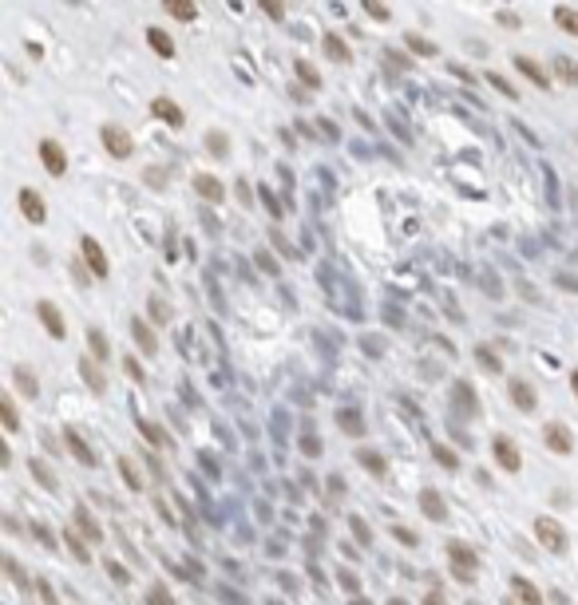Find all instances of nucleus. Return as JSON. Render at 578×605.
<instances>
[{"mask_svg":"<svg viewBox=\"0 0 578 605\" xmlns=\"http://www.w3.org/2000/svg\"><path fill=\"white\" fill-rule=\"evenodd\" d=\"M448 562H452L455 581H464V585H468V581L476 578V569H480V554H476L468 542H448Z\"/></svg>","mask_w":578,"mask_h":605,"instance_id":"obj_1","label":"nucleus"},{"mask_svg":"<svg viewBox=\"0 0 578 605\" xmlns=\"http://www.w3.org/2000/svg\"><path fill=\"white\" fill-rule=\"evenodd\" d=\"M535 538H539L551 554H566V530H563V522L558 519H535Z\"/></svg>","mask_w":578,"mask_h":605,"instance_id":"obj_2","label":"nucleus"},{"mask_svg":"<svg viewBox=\"0 0 578 605\" xmlns=\"http://www.w3.org/2000/svg\"><path fill=\"white\" fill-rule=\"evenodd\" d=\"M99 135H103V146H107L111 158H127V155H131V146H135V143H131V135H127L119 123H107Z\"/></svg>","mask_w":578,"mask_h":605,"instance_id":"obj_3","label":"nucleus"},{"mask_svg":"<svg viewBox=\"0 0 578 605\" xmlns=\"http://www.w3.org/2000/svg\"><path fill=\"white\" fill-rule=\"evenodd\" d=\"M492 455H495V463H499L503 471H511V475L523 467V459H519V447H515V443H511L507 436H495V439H492Z\"/></svg>","mask_w":578,"mask_h":605,"instance_id":"obj_4","label":"nucleus"},{"mask_svg":"<svg viewBox=\"0 0 578 605\" xmlns=\"http://www.w3.org/2000/svg\"><path fill=\"white\" fill-rule=\"evenodd\" d=\"M79 254H84L87 269H91L96 277H107V273H111V266H107V254H103V245H99L96 238H84V242H79Z\"/></svg>","mask_w":578,"mask_h":605,"instance_id":"obj_5","label":"nucleus"},{"mask_svg":"<svg viewBox=\"0 0 578 605\" xmlns=\"http://www.w3.org/2000/svg\"><path fill=\"white\" fill-rule=\"evenodd\" d=\"M40 162H44V170L56 174V178L68 170V155H63V146L56 143V139H44V143H40Z\"/></svg>","mask_w":578,"mask_h":605,"instance_id":"obj_6","label":"nucleus"},{"mask_svg":"<svg viewBox=\"0 0 578 605\" xmlns=\"http://www.w3.org/2000/svg\"><path fill=\"white\" fill-rule=\"evenodd\" d=\"M36 316H40V325L48 328L52 340H63V337H68V325H63L60 309H56L52 301H40V305H36Z\"/></svg>","mask_w":578,"mask_h":605,"instance_id":"obj_7","label":"nucleus"},{"mask_svg":"<svg viewBox=\"0 0 578 605\" xmlns=\"http://www.w3.org/2000/svg\"><path fill=\"white\" fill-rule=\"evenodd\" d=\"M420 510H424V519H432V522L448 519V507H443V498L436 487H424V491H420Z\"/></svg>","mask_w":578,"mask_h":605,"instance_id":"obj_8","label":"nucleus"},{"mask_svg":"<svg viewBox=\"0 0 578 605\" xmlns=\"http://www.w3.org/2000/svg\"><path fill=\"white\" fill-rule=\"evenodd\" d=\"M63 443L72 447V455H75L79 463H84V467H96V463H99V455H96L91 447H87L84 439H79V431H75V427H63Z\"/></svg>","mask_w":578,"mask_h":605,"instance_id":"obj_9","label":"nucleus"},{"mask_svg":"<svg viewBox=\"0 0 578 605\" xmlns=\"http://www.w3.org/2000/svg\"><path fill=\"white\" fill-rule=\"evenodd\" d=\"M542 439H547V447H551L554 455H570V447H575V439H570V431H566L563 424H547Z\"/></svg>","mask_w":578,"mask_h":605,"instance_id":"obj_10","label":"nucleus"},{"mask_svg":"<svg viewBox=\"0 0 578 605\" xmlns=\"http://www.w3.org/2000/svg\"><path fill=\"white\" fill-rule=\"evenodd\" d=\"M20 210H24L28 222H36V226L44 222V198H40L36 190H28V186L20 190Z\"/></svg>","mask_w":578,"mask_h":605,"instance_id":"obj_11","label":"nucleus"},{"mask_svg":"<svg viewBox=\"0 0 578 605\" xmlns=\"http://www.w3.org/2000/svg\"><path fill=\"white\" fill-rule=\"evenodd\" d=\"M151 111H155L159 119H167L171 127H183V119H186L183 111H178V103H174V99H167V95L155 99V103H151Z\"/></svg>","mask_w":578,"mask_h":605,"instance_id":"obj_12","label":"nucleus"},{"mask_svg":"<svg viewBox=\"0 0 578 605\" xmlns=\"http://www.w3.org/2000/svg\"><path fill=\"white\" fill-rule=\"evenodd\" d=\"M79 376H84V384L91 388V392H107V376H103V368H99V360H79Z\"/></svg>","mask_w":578,"mask_h":605,"instance_id":"obj_13","label":"nucleus"},{"mask_svg":"<svg viewBox=\"0 0 578 605\" xmlns=\"http://www.w3.org/2000/svg\"><path fill=\"white\" fill-rule=\"evenodd\" d=\"M511 399H515V408H519V412H535V404H539L527 380H511Z\"/></svg>","mask_w":578,"mask_h":605,"instance_id":"obj_14","label":"nucleus"},{"mask_svg":"<svg viewBox=\"0 0 578 605\" xmlns=\"http://www.w3.org/2000/svg\"><path fill=\"white\" fill-rule=\"evenodd\" d=\"M131 332H135L139 349L147 352V356H155V352H159V340H155V332H151L147 321H139V316H135V321H131Z\"/></svg>","mask_w":578,"mask_h":605,"instance_id":"obj_15","label":"nucleus"},{"mask_svg":"<svg viewBox=\"0 0 578 605\" xmlns=\"http://www.w3.org/2000/svg\"><path fill=\"white\" fill-rule=\"evenodd\" d=\"M515 68H519V72H523V75H527L531 84H539V87H551V75L542 72V68H539V63H535V60H531V56H519V60H515Z\"/></svg>","mask_w":578,"mask_h":605,"instance_id":"obj_16","label":"nucleus"},{"mask_svg":"<svg viewBox=\"0 0 578 605\" xmlns=\"http://www.w3.org/2000/svg\"><path fill=\"white\" fill-rule=\"evenodd\" d=\"M75 526H79V534H84L87 542H99L103 538V530H99V522L87 514V507H75Z\"/></svg>","mask_w":578,"mask_h":605,"instance_id":"obj_17","label":"nucleus"},{"mask_svg":"<svg viewBox=\"0 0 578 605\" xmlns=\"http://www.w3.org/2000/svg\"><path fill=\"white\" fill-rule=\"evenodd\" d=\"M195 190L202 194L206 202H222V198H226L222 182H218V178H210V174H198V178H195Z\"/></svg>","mask_w":578,"mask_h":605,"instance_id":"obj_18","label":"nucleus"},{"mask_svg":"<svg viewBox=\"0 0 578 605\" xmlns=\"http://www.w3.org/2000/svg\"><path fill=\"white\" fill-rule=\"evenodd\" d=\"M511 590H515V597H519L523 605H542V593L535 590L527 578H511Z\"/></svg>","mask_w":578,"mask_h":605,"instance_id":"obj_19","label":"nucleus"},{"mask_svg":"<svg viewBox=\"0 0 578 605\" xmlns=\"http://www.w3.org/2000/svg\"><path fill=\"white\" fill-rule=\"evenodd\" d=\"M162 8H167V13L174 16V20H186V24H190V20L198 16L195 0H162Z\"/></svg>","mask_w":578,"mask_h":605,"instance_id":"obj_20","label":"nucleus"},{"mask_svg":"<svg viewBox=\"0 0 578 605\" xmlns=\"http://www.w3.org/2000/svg\"><path fill=\"white\" fill-rule=\"evenodd\" d=\"M554 24L563 28V32H570V36H578V13H575V8L558 4V8H554Z\"/></svg>","mask_w":578,"mask_h":605,"instance_id":"obj_21","label":"nucleus"},{"mask_svg":"<svg viewBox=\"0 0 578 605\" xmlns=\"http://www.w3.org/2000/svg\"><path fill=\"white\" fill-rule=\"evenodd\" d=\"M147 44L159 52V56H174V40L167 36V32H159V28H147Z\"/></svg>","mask_w":578,"mask_h":605,"instance_id":"obj_22","label":"nucleus"},{"mask_svg":"<svg viewBox=\"0 0 578 605\" xmlns=\"http://www.w3.org/2000/svg\"><path fill=\"white\" fill-rule=\"evenodd\" d=\"M554 75H558L563 84L578 87V63H570L566 56H554Z\"/></svg>","mask_w":578,"mask_h":605,"instance_id":"obj_23","label":"nucleus"},{"mask_svg":"<svg viewBox=\"0 0 578 605\" xmlns=\"http://www.w3.org/2000/svg\"><path fill=\"white\" fill-rule=\"evenodd\" d=\"M357 463H360V467H365L369 475H377V479L384 475V459L377 455V451H369V447H365V451H357Z\"/></svg>","mask_w":578,"mask_h":605,"instance_id":"obj_24","label":"nucleus"},{"mask_svg":"<svg viewBox=\"0 0 578 605\" xmlns=\"http://www.w3.org/2000/svg\"><path fill=\"white\" fill-rule=\"evenodd\" d=\"M13 380H16V388H20V392H24L28 399H32V396H36V392H40V384H36V376L28 372V368H16V372H13Z\"/></svg>","mask_w":578,"mask_h":605,"instance_id":"obj_25","label":"nucleus"},{"mask_svg":"<svg viewBox=\"0 0 578 605\" xmlns=\"http://www.w3.org/2000/svg\"><path fill=\"white\" fill-rule=\"evenodd\" d=\"M325 56H329V60H337V63H344V60H349V48H344V40H341V36H325Z\"/></svg>","mask_w":578,"mask_h":605,"instance_id":"obj_26","label":"nucleus"},{"mask_svg":"<svg viewBox=\"0 0 578 605\" xmlns=\"http://www.w3.org/2000/svg\"><path fill=\"white\" fill-rule=\"evenodd\" d=\"M87 349H91V352H96V360H107V337H103V332H99V328H91V332H87Z\"/></svg>","mask_w":578,"mask_h":605,"instance_id":"obj_27","label":"nucleus"},{"mask_svg":"<svg viewBox=\"0 0 578 605\" xmlns=\"http://www.w3.org/2000/svg\"><path fill=\"white\" fill-rule=\"evenodd\" d=\"M139 431L147 436V443H151V447H167V436H162V427H155L151 420H139Z\"/></svg>","mask_w":578,"mask_h":605,"instance_id":"obj_28","label":"nucleus"},{"mask_svg":"<svg viewBox=\"0 0 578 605\" xmlns=\"http://www.w3.org/2000/svg\"><path fill=\"white\" fill-rule=\"evenodd\" d=\"M63 546H68V550H72V554L79 558V562H91V550H87L84 538H75L72 530H63Z\"/></svg>","mask_w":578,"mask_h":605,"instance_id":"obj_29","label":"nucleus"},{"mask_svg":"<svg viewBox=\"0 0 578 605\" xmlns=\"http://www.w3.org/2000/svg\"><path fill=\"white\" fill-rule=\"evenodd\" d=\"M0 412H4V427H8V431H20V415H16L13 396H4V399H0Z\"/></svg>","mask_w":578,"mask_h":605,"instance_id":"obj_30","label":"nucleus"},{"mask_svg":"<svg viewBox=\"0 0 578 605\" xmlns=\"http://www.w3.org/2000/svg\"><path fill=\"white\" fill-rule=\"evenodd\" d=\"M404 44H408V52H416V56H436V44L424 40V36H412V32H408Z\"/></svg>","mask_w":578,"mask_h":605,"instance_id":"obj_31","label":"nucleus"},{"mask_svg":"<svg viewBox=\"0 0 578 605\" xmlns=\"http://www.w3.org/2000/svg\"><path fill=\"white\" fill-rule=\"evenodd\" d=\"M337 420H341V431H344V436H360V431H365V424H360L357 412H341Z\"/></svg>","mask_w":578,"mask_h":605,"instance_id":"obj_32","label":"nucleus"},{"mask_svg":"<svg viewBox=\"0 0 578 605\" xmlns=\"http://www.w3.org/2000/svg\"><path fill=\"white\" fill-rule=\"evenodd\" d=\"M32 475H36V479L48 487V491H56V475H52V467H48L44 459H32Z\"/></svg>","mask_w":578,"mask_h":605,"instance_id":"obj_33","label":"nucleus"},{"mask_svg":"<svg viewBox=\"0 0 578 605\" xmlns=\"http://www.w3.org/2000/svg\"><path fill=\"white\" fill-rule=\"evenodd\" d=\"M119 475L127 479V487H131V491H139V487H143V479H139V471L131 467V459H127V455L119 459Z\"/></svg>","mask_w":578,"mask_h":605,"instance_id":"obj_34","label":"nucleus"},{"mask_svg":"<svg viewBox=\"0 0 578 605\" xmlns=\"http://www.w3.org/2000/svg\"><path fill=\"white\" fill-rule=\"evenodd\" d=\"M455 404H459L464 412H476V396H471L468 384H455Z\"/></svg>","mask_w":578,"mask_h":605,"instance_id":"obj_35","label":"nucleus"},{"mask_svg":"<svg viewBox=\"0 0 578 605\" xmlns=\"http://www.w3.org/2000/svg\"><path fill=\"white\" fill-rule=\"evenodd\" d=\"M360 4H365V13H369L372 20H381V24L388 20V4H384V0H360Z\"/></svg>","mask_w":578,"mask_h":605,"instance_id":"obj_36","label":"nucleus"},{"mask_svg":"<svg viewBox=\"0 0 578 605\" xmlns=\"http://www.w3.org/2000/svg\"><path fill=\"white\" fill-rule=\"evenodd\" d=\"M147 605H174V597H171V590H167V585H151Z\"/></svg>","mask_w":578,"mask_h":605,"instance_id":"obj_37","label":"nucleus"},{"mask_svg":"<svg viewBox=\"0 0 578 605\" xmlns=\"http://www.w3.org/2000/svg\"><path fill=\"white\" fill-rule=\"evenodd\" d=\"M147 309H151V316H155L159 325H167V321H171V305H167V301H159V297H151V305H147Z\"/></svg>","mask_w":578,"mask_h":605,"instance_id":"obj_38","label":"nucleus"},{"mask_svg":"<svg viewBox=\"0 0 578 605\" xmlns=\"http://www.w3.org/2000/svg\"><path fill=\"white\" fill-rule=\"evenodd\" d=\"M297 75H301V84H305V87H321L317 72H313V63H305V60H297Z\"/></svg>","mask_w":578,"mask_h":605,"instance_id":"obj_39","label":"nucleus"},{"mask_svg":"<svg viewBox=\"0 0 578 605\" xmlns=\"http://www.w3.org/2000/svg\"><path fill=\"white\" fill-rule=\"evenodd\" d=\"M432 455H436V463H440V467H448V471H455V467H459V459H455V451H448V447H436Z\"/></svg>","mask_w":578,"mask_h":605,"instance_id":"obj_40","label":"nucleus"},{"mask_svg":"<svg viewBox=\"0 0 578 605\" xmlns=\"http://www.w3.org/2000/svg\"><path fill=\"white\" fill-rule=\"evenodd\" d=\"M103 569H107V574H111L115 581H119V585H127V581H131V574H127V569L119 566V562H103Z\"/></svg>","mask_w":578,"mask_h":605,"instance_id":"obj_41","label":"nucleus"},{"mask_svg":"<svg viewBox=\"0 0 578 605\" xmlns=\"http://www.w3.org/2000/svg\"><path fill=\"white\" fill-rule=\"evenodd\" d=\"M337 581L344 585V593H360V581H357V574H349V569H341V574H337Z\"/></svg>","mask_w":578,"mask_h":605,"instance_id":"obj_42","label":"nucleus"},{"mask_svg":"<svg viewBox=\"0 0 578 605\" xmlns=\"http://www.w3.org/2000/svg\"><path fill=\"white\" fill-rule=\"evenodd\" d=\"M4 569H8V578H13L16 585H20V590H28V581H24V574H20V566H16L13 558H4Z\"/></svg>","mask_w":578,"mask_h":605,"instance_id":"obj_43","label":"nucleus"},{"mask_svg":"<svg viewBox=\"0 0 578 605\" xmlns=\"http://www.w3.org/2000/svg\"><path fill=\"white\" fill-rule=\"evenodd\" d=\"M206 139H210V143H206V146H210V151H214V155H226V151H230V143H226V139H222V135H218V131H210V135H206Z\"/></svg>","mask_w":578,"mask_h":605,"instance_id":"obj_44","label":"nucleus"},{"mask_svg":"<svg viewBox=\"0 0 578 605\" xmlns=\"http://www.w3.org/2000/svg\"><path fill=\"white\" fill-rule=\"evenodd\" d=\"M487 79H492V84H495V87H499V91H503V95H507V99H515V87L507 84L503 75H495V72H487Z\"/></svg>","mask_w":578,"mask_h":605,"instance_id":"obj_45","label":"nucleus"},{"mask_svg":"<svg viewBox=\"0 0 578 605\" xmlns=\"http://www.w3.org/2000/svg\"><path fill=\"white\" fill-rule=\"evenodd\" d=\"M349 526H353V534H357L360 546H369V526H365V522H360V519H349Z\"/></svg>","mask_w":578,"mask_h":605,"instance_id":"obj_46","label":"nucleus"},{"mask_svg":"<svg viewBox=\"0 0 578 605\" xmlns=\"http://www.w3.org/2000/svg\"><path fill=\"white\" fill-rule=\"evenodd\" d=\"M476 356H480V360H483V368H487V372H499V360H495V352L480 349V352H476Z\"/></svg>","mask_w":578,"mask_h":605,"instance_id":"obj_47","label":"nucleus"},{"mask_svg":"<svg viewBox=\"0 0 578 605\" xmlns=\"http://www.w3.org/2000/svg\"><path fill=\"white\" fill-rule=\"evenodd\" d=\"M258 4L273 16V20H282V16H285V13H282V0H258Z\"/></svg>","mask_w":578,"mask_h":605,"instance_id":"obj_48","label":"nucleus"},{"mask_svg":"<svg viewBox=\"0 0 578 605\" xmlns=\"http://www.w3.org/2000/svg\"><path fill=\"white\" fill-rule=\"evenodd\" d=\"M36 590H40V597H44L48 605H56V593H52V585H48V581H36Z\"/></svg>","mask_w":578,"mask_h":605,"instance_id":"obj_49","label":"nucleus"},{"mask_svg":"<svg viewBox=\"0 0 578 605\" xmlns=\"http://www.w3.org/2000/svg\"><path fill=\"white\" fill-rule=\"evenodd\" d=\"M499 24H503V28H519V16H511V13H499Z\"/></svg>","mask_w":578,"mask_h":605,"instance_id":"obj_50","label":"nucleus"},{"mask_svg":"<svg viewBox=\"0 0 578 605\" xmlns=\"http://www.w3.org/2000/svg\"><path fill=\"white\" fill-rule=\"evenodd\" d=\"M258 266L266 269V273H273V269H277V266H273V257H270V254H258Z\"/></svg>","mask_w":578,"mask_h":605,"instance_id":"obj_51","label":"nucleus"},{"mask_svg":"<svg viewBox=\"0 0 578 605\" xmlns=\"http://www.w3.org/2000/svg\"><path fill=\"white\" fill-rule=\"evenodd\" d=\"M396 538H400V542H404V546H416V534H408V530H400V526H396Z\"/></svg>","mask_w":578,"mask_h":605,"instance_id":"obj_52","label":"nucleus"},{"mask_svg":"<svg viewBox=\"0 0 578 605\" xmlns=\"http://www.w3.org/2000/svg\"><path fill=\"white\" fill-rule=\"evenodd\" d=\"M424 605H448V602H443V597H440V590H432L428 597H424Z\"/></svg>","mask_w":578,"mask_h":605,"instance_id":"obj_53","label":"nucleus"},{"mask_svg":"<svg viewBox=\"0 0 578 605\" xmlns=\"http://www.w3.org/2000/svg\"><path fill=\"white\" fill-rule=\"evenodd\" d=\"M127 372H131V380H143V368L135 360H127Z\"/></svg>","mask_w":578,"mask_h":605,"instance_id":"obj_54","label":"nucleus"},{"mask_svg":"<svg viewBox=\"0 0 578 605\" xmlns=\"http://www.w3.org/2000/svg\"><path fill=\"white\" fill-rule=\"evenodd\" d=\"M570 384H575V392H578V368H575V372H570Z\"/></svg>","mask_w":578,"mask_h":605,"instance_id":"obj_55","label":"nucleus"},{"mask_svg":"<svg viewBox=\"0 0 578 605\" xmlns=\"http://www.w3.org/2000/svg\"><path fill=\"white\" fill-rule=\"evenodd\" d=\"M388 605H408V602H404V597H393V602H388Z\"/></svg>","mask_w":578,"mask_h":605,"instance_id":"obj_56","label":"nucleus"},{"mask_svg":"<svg viewBox=\"0 0 578 605\" xmlns=\"http://www.w3.org/2000/svg\"><path fill=\"white\" fill-rule=\"evenodd\" d=\"M357 605H369V602H357Z\"/></svg>","mask_w":578,"mask_h":605,"instance_id":"obj_57","label":"nucleus"},{"mask_svg":"<svg viewBox=\"0 0 578 605\" xmlns=\"http://www.w3.org/2000/svg\"><path fill=\"white\" fill-rule=\"evenodd\" d=\"M503 605H515V602H503Z\"/></svg>","mask_w":578,"mask_h":605,"instance_id":"obj_58","label":"nucleus"},{"mask_svg":"<svg viewBox=\"0 0 578 605\" xmlns=\"http://www.w3.org/2000/svg\"><path fill=\"white\" fill-rule=\"evenodd\" d=\"M273 605H277V602H273Z\"/></svg>","mask_w":578,"mask_h":605,"instance_id":"obj_59","label":"nucleus"},{"mask_svg":"<svg viewBox=\"0 0 578 605\" xmlns=\"http://www.w3.org/2000/svg\"><path fill=\"white\" fill-rule=\"evenodd\" d=\"M471 605H476V602H471Z\"/></svg>","mask_w":578,"mask_h":605,"instance_id":"obj_60","label":"nucleus"}]
</instances>
